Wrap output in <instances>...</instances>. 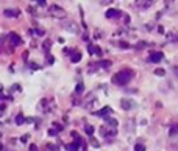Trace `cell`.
I'll return each instance as SVG.
<instances>
[{
  "label": "cell",
  "instance_id": "cell-13",
  "mask_svg": "<svg viewBox=\"0 0 178 151\" xmlns=\"http://www.w3.org/2000/svg\"><path fill=\"white\" fill-rule=\"evenodd\" d=\"M83 89H85V86H83V84H78V86H77V89H75V92H77V93H83Z\"/></svg>",
  "mask_w": 178,
  "mask_h": 151
},
{
  "label": "cell",
  "instance_id": "cell-15",
  "mask_svg": "<svg viewBox=\"0 0 178 151\" xmlns=\"http://www.w3.org/2000/svg\"><path fill=\"white\" fill-rule=\"evenodd\" d=\"M36 3H38L39 6H44V5H45L47 2H45V0H38V2H36Z\"/></svg>",
  "mask_w": 178,
  "mask_h": 151
},
{
  "label": "cell",
  "instance_id": "cell-9",
  "mask_svg": "<svg viewBox=\"0 0 178 151\" xmlns=\"http://www.w3.org/2000/svg\"><path fill=\"white\" fill-rule=\"evenodd\" d=\"M81 59V53H75V54H72V62H78Z\"/></svg>",
  "mask_w": 178,
  "mask_h": 151
},
{
  "label": "cell",
  "instance_id": "cell-12",
  "mask_svg": "<svg viewBox=\"0 0 178 151\" xmlns=\"http://www.w3.org/2000/svg\"><path fill=\"white\" fill-rule=\"evenodd\" d=\"M155 73H156L158 76H164V75H166V72H164L162 68H156V70H155Z\"/></svg>",
  "mask_w": 178,
  "mask_h": 151
},
{
  "label": "cell",
  "instance_id": "cell-3",
  "mask_svg": "<svg viewBox=\"0 0 178 151\" xmlns=\"http://www.w3.org/2000/svg\"><path fill=\"white\" fill-rule=\"evenodd\" d=\"M9 39H11V42L14 44V45H20V44H22V39H20L16 33H11V34H9Z\"/></svg>",
  "mask_w": 178,
  "mask_h": 151
},
{
  "label": "cell",
  "instance_id": "cell-14",
  "mask_svg": "<svg viewBox=\"0 0 178 151\" xmlns=\"http://www.w3.org/2000/svg\"><path fill=\"white\" fill-rule=\"evenodd\" d=\"M85 129H86V132H88L89 135H92V134H94V128H92V126H89V125H88Z\"/></svg>",
  "mask_w": 178,
  "mask_h": 151
},
{
  "label": "cell",
  "instance_id": "cell-6",
  "mask_svg": "<svg viewBox=\"0 0 178 151\" xmlns=\"http://www.w3.org/2000/svg\"><path fill=\"white\" fill-rule=\"evenodd\" d=\"M88 50L91 51V54H100V53H102V50H100L99 47H95V45H89Z\"/></svg>",
  "mask_w": 178,
  "mask_h": 151
},
{
  "label": "cell",
  "instance_id": "cell-2",
  "mask_svg": "<svg viewBox=\"0 0 178 151\" xmlns=\"http://www.w3.org/2000/svg\"><path fill=\"white\" fill-rule=\"evenodd\" d=\"M161 59H162V53H159V51H153L150 54V61L152 62H159Z\"/></svg>",
  "mask_w": 178,
  "mask_h": 151
},
{
  "label": "cell",
  "instance_id": "cell-10",
  "mask_svg": "<svg viewBox=\"0 0 178 151\" xmlns=\"http://www.w3.org/2000/svg\"><path fill=\"white\" fill-rule=\"evenodd\" d=\"M122 107H124V109H130L131 107V103L127 101V100H122Z\"/></svg>",
  "mask_w": 178,
  "mask_h": 151
},
{
  "label": "cell",
  "instance_id": "cell-17",
  "mask_svg": "<svg viewBox=\"0 0 178 151\" xmlns=\"http://www.w3.org/2000/svg\"><path fill=\"white\" fill-rule=\"evenodd\" d=\"M30 151H38V146H36V145H31V146H30Z\"/></svg>",
  "mask_w": 178,
  "mask_h": 151
},
{
  "label": "cell",
  "instance_id": "cell-11",
  "mask_svg": "<svg viewBox=\"0 0 178 151\" xmlns=\"http://www.w3.org/2000/svg\"><path fill=\"white\" fill-rule=\"evenodd\" d=\"M134 151H145V146L142 143H138V145H134Z\"/></svg>",
  "mask_w": 178,
  "mask_h": 151
},
{
  "label": "cell",
  "instance_id": "cell-5",
  "mask_svg": "<svg viewBox=\"0 0 178 151\" xmlns=\"http://www.w3.org/2000/svg\"><path fill=\"white\" fill-rule=\"evenodd\" d=\"M116 16H119V11L117 9H108L106 11V17H109V19H113V17H116Z\"/></svg>",
  "mask_w": 178,
  "mask_h": 151
},
{
  "label": "cell",
  "instance_id": "cell-4",
  "mask_svg": "<svg viewBox=\"0 0 178 151\" xmlns=\"http://www.w3.org/2000/svg\"><path fill=\"white\" fill-rule=\"evenodd\" d=\"M81 143V139H78L75 143H71V145H66V149L67 151H78V146Z\"/></svg>",
  "mask_w": 178,
  "mask_h": 151
},
{
  "label": "cell",
  "instance_id": "cell-1",
  "mask_svg": "<svg viewBox=\"0 0 178 151\" xmlns=\"http://www.w3.org/2000/svg\"><path fill=\"white\" fill-rule=\"evenodd\" d=\"M130 79H131V72H130V70H120V72H117V73L114 75L113 83H114V84H119V86H124V84L128 83Z\"/></svg>",
  "mask_w": 178,
  "mask_h": 151
},
{
  "label": "cell",
  "instance_id": "cell-7",
  "mask_svg": "<svg viewBox=\"0 0 178 151\" xmlns=\"http://www.w3.org/2000/svg\"><path fill=\"white\" fill-rule=\"evenodd\" d=\"M5 14L9 16V17H11V14H14V17H16V16L19 14V11H17V9H5Z\"/></svg>",
  "mask_w": 178,
  "mask_h": 151
},
{
  "label": "cell",
  "instance_id": "cell-8",
  "mask_svg": "<svg viewBox=\"0 0 178 151\" xmlns=\"http://www.w3.org/2000/svg\"><path fill=\"white\" fill-rule=\"evenodd\" d=\"M108 112H109V107H105V109H102V111L95 112V115H99V117H103V114H108Z\"/></svg>",
  "mask_w": 178,
  "mask_h": 151
},
{
  "label": "cell",
  "instance_id": "cell-16",
  "mask_svg": "<svg viewBox=\"0 0 178 151\" xmlns=\"http://www.w3.org/2000/svg\"><path fill=\"white\" fill-rule=\"evenodd\" d=\"M16 123H17V125H20V123H24V118H22V117L19 115V117L16 118Z\"/></svg>",
  "mask_w": 178,
  "mask_h": 151
}]
</instances>
